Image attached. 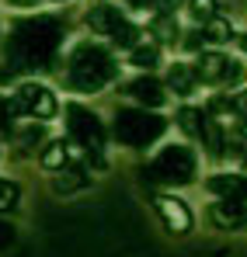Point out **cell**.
I'll use <instances>...</instances> for the list:
<instances>
[{
    "label": "cell",
    "mask_w": 247,
    "mask_h": 257,
    "mask_svg": "<svg viewBox=\"0 0 247 257\" xmlns=\"http://www.w3.org/2000/svg\"><path fill=\"white\" fill-rule=\"evenodd\" d=\"M63 52V21L59 18H25L11 25L4 63H0V84H11L25 73L56 70Z\"/></svg>",
    "instance_id": "6da1fadb"
},
{
    "label": "cell",
    "mask_w": 247,
    "mask_h": 257,
    "mask_svg": "<svg viewBox=\"0 0 247 257\" xmlns=\"http://www.w3.org/2000/svg\"><path fill=\"white\" fill-rule=\"evenodd\" d=\"M59 66V80L70 94L80 97H94L108 87L122 80V63L115 56V49L98 39H80L70 45V52L56 63Z\"/></svg>",
    "instance_id": "7a4b0ae2"
},
{
    "label": "cell",
    "mask_w": 247,
    "mask_h": 257,
    "mask_svg": "<svg viewBox=\"0 0 247 257\" xmlns=\"http://www.w3.org/2000/svg\"><path fill=\"white\" fill-rule=\"evenodd\" d=\"M63 115H66V143L73 146V153L84 157L94 171H105L108 167V157H105V150H108V125H105V118L94 108L80 104V101H66Z\"/></svg>",
    "instance_id": "3957f363"
},
{
    "label": "cell",
    "mask_w": 247,
    "mask_h": 257,
    "mask_svg": "<svg viewBox=\"0 0 247 257\" xmlns=\"http://www.w3.org/2000/svg\"><path fill=\"white\" fill-rule=\"evenodd\" d=\"M199 150L185 139L178 143H160L153 150V157L143 164V181L146 184H160V188H185L199 181Z\"/></svg>",
    "instance_id": "277c9868"
},
{
    "label": "cell",
    "mask_w": 247,
    "mask_h": 257,
    "mask_svg": "<svg viewBox=\"0 0 247 257\" xmlns=\"http://www.w3.org/2000/svg\"><path fill=\"white\" fill-rule=\"evenodd\" d=\"M171 118L160 111H146V108H136V104H125L115 108V118H112V136L115 143L125 150H136V153H146V150H157L164 143Z\"/></svg>",
    "instance_id": "5b68a950"
},
{
    "label": "cell",
    "mask_w": 247,
    "mask_h": 257,
    "mask_svg": "<svg viewBox=\"0 0 247 257\" xmlns=\"http://www.w3.org/2000/svg\"><path fill=\"white\" fill-rule=\"evenodd\" d=\"M84 25L91 28V35L105 39V45H112V49H136L139 42H146V32L136 21H129L122 11L115 4H108V0L91 4L87 14H84Z\"/></svg>",
    "instance_id": "8992f818"
},
{
    "label": "cell",
    "mask_w": 247,
    "mask_h": 257,
    "mask_svg": "<svg viewBox=\"0 0 247 257\" xmlns=\"http://www.w3.org/2000/svg\"><path fill=\"white\" fill-rule=\"evenodd\" d=\"M11 104L18 111V118H28V122H39V125H49L56 115H59V94L42 80H18L14 94H11Z\"/></svg>",
    "instance_id": "52a82bcc"
},
{
    "label": "cell",
    "mask_w": 247,
    "mask_h": 257,
    "mask_svg": "<svg viewBox=\"0 0 247 257\" xmlns=\"http://www.w3.org/2000/svg\"><path fill=\"white\" fill-rule=\"evenodd\" d=\"M192 70H195V80L199 87H223L226 94L230 90H237V87L244 84L247 70L244 63H237V59H230L226 52H219V49H206V52H199L195 59H192Z\"/></svg>",
    "instance_id": "ba28073f"
},
{
    "label": "cell",
    "mask_w": 247,
    "mask_h": 257,
    "mask_svg": "<svg viewBox=\"0 0 247 257\" xmlns=\"http://www.w3.org/2000/svg\"><path fill=\"white\" fill-rule=\"evenodd\" d=\"M119 94L125 101H132L136 108H146V111H160L171 101V94L164 90V80L153 73H136L129 80H119Z\"/></svg>",
    "instance_id": "9c48e42d"
},
{
    "label": "cell",
    "mask_w": 247,
    "mask_h": 257,
    "mask_svg": "<svg viewBox=\"0 0 247 257\" xmlns=\"http://www.w3.org/2000/svg\"><path fill=\"white\" fill-rule=\"evenodd\" d=\"M153 209H157V215H160V222H164V229L171 236H188L195 229L192 205L181 195H174V191H157L153 195Z\"/></svg>",
    "instance_id": "30bf717a"
},
{
    "label": "cell",
    "mask_w": 247,
    "mask_h": 257,
    "mask_svg": "<svg viewBox=\"0 0 247 257\" xmlns=\"http://www.w3.org/2000/svg\"><path fill=\"white\" fill-rule=\"evenodd\" d=\"M206 191L216 202H240V205H247V174H230V171L209 174Z\"/></svg>",
    "instance_id": "8fae6325"
},
{
    "label": "cell",
    "mask_w": 247,
    "mask_h": 257,
    "mask_svg": "<svg viewBox=\"0 0 247 257\" xmlns=\"http://www.w3.org/2000/svg\"><path fill=\"white\" fill-rule=\"evenodd\" d=\"M164 90H167V94H174V97H181V101L195 97V94H199V80H195L192 63L174 59V63L167 66V73H164Z\"/></svg>",
    "instance_id": "7c38bea8"
},
{
    "label": "cell",
    "mask_w": 247,
    "mask_h": 257,
    "mask_svg": "<svg viewBox=\"0 0 247 257\" xmlns=\"http://www.w3.org/2000/svg\"><path fill=\"white\" fill-rule=\"evenodd\" d=\"M209 222L223 233L247 229V205H240V202H212L209 205Z\"/></svg>",
    "instance_id": "4fadbf2b"
},
{
    "label": "cell",
    "mask_w": 247,
    "mask_h": 257,
    "mask_svg": "<svg viewBox=\"0 0 247 257\" xmlns=\"http://www.w3.org/2000/svg\"><path fill=\"white\" fill-rule=\"evenodd\" d=\"M77 153H73V146L66 143V136H56V139H45V146L39 150V167L49 174L63 171L70 160H73Z\"/></svg>",
    "instance_id": "5bb4252c"
},
{
    "label": "cell",
    "mask_w": 247,
    "mask_h": 257,
    "mask_svg": "<svg viewBox=\"0 0 247 257\" xmlns=\"http://www.w3.org/2000/svg\"><path fill=\"white\" fill-rule=\"evenodd\" d=\"M52 191L56 195H77V191H84V188H91V171L84 167V164H66L63 171L52 174Z\"/></svg>",
    "instance_id": "9a60e30c"
},
{
    "label": "cell",
    "mask_w": 247,
    "mask_h": 257,
    "mask_svg": "<svg viewBox=\"0 0 247 257\" xmlns=\"http://www.w3.org/2000/svg\"><path fill=\"white\" fill-rule=\"evenodd\" d=\"M132 70H139V73H153L160 63H164V56H160V45L153 42H139L136 49H129V59H125Z\"/></svg>",
    "instance_id": "2e32d148"
},
{
    "label": "cell",
    "mask_w": 247,
    "mask_h": 257,
    "mask_svg": "<svg viewBox=\"0 0 247 257\" xmlns=\"http://www.w3.org/2000/svg\"><path fill=\"white\" fill-rule=\"evenodd\" d=\"M202 39H206V45L219 49V45H226V42H233V39H237V28H233V21H230V18L216 14V18H209L206 25H202Z\"/></svg>",
    "instance_id": "e0dca14e"
},
{
    "label": "cell",
    "mask_w": 247,
    "mask_h": 257,
    "mask_svg": "<svg viewBox=\"0 0 247 257\" xmlns=\"http://www.w3.org/2000/svg\"><path fill=\"white\" fill-rule=\"evenodd\" d=\"M174 125L185 136V143H199V132H202V108H192V104H181L174 111Z\"/></svg>",
    "instance_id": "ac0fdd59"
},
{
    "label": "cell",
    "mask_w": 247,
    "mask_h": 257,
    "mask_svg": "<svg viewBox=\"0 0 247 257\" xmlns=\"http://www.w3.org/2000/svg\"><path fill=\"white\" fill-rule=\"evenodd\" d=\"M150 35H153V45H174L181 42V28H178V18H167V14H157L153 25H150Z\"/></svg>",
    "instance_id": "d6986e66"
},
{
    "label": "cell",
    "mask_w": 247,
    "mask_h": 257,
    "mask_svg": "<svg viewBox=\"0 0 247 257\" xmlns=\"http://www.w3.org/2000/svg\"><path fill=\"white\" fill-rule=\"evenodd\" d=\"M45 125H39V122H25V125L14 128V143L25 150V153H35V150H42L45 146Z\"/></svg>",
    "instance_id": "ffe728a7"
},
{
    "label": "cell",
    "mask_w": 247,
    "mask_h": 257,
    "mask_svg": "<svg viewBox=\"0 0 247 257\" xmlns=\"http://www.w3.org/2000/svg\"><path fill=\"white\" fill-rule=\"evenodd\" d=\"M18 205H21V184L11 177H0V215L14 212Z\"/></svg>",
    "instance_id": "44dd1931"
},
{
    "label": "cell",
    "mask_w": 247,
    "mask_h": 257,
    "mask_svg": "<svg viewBox=\"0 0 247 257\" xmlns=\"http://www.w3.org/2000/svg\"><path fill=\"white\" fill-rule=\"evenodd\" d=\"M14 128H18V111H14L11 97L0 94V136H14Z\"/></svg>",
    "instance_id": "7402d4cb"
},
{
    "label": "cell",
    "mask_w": 247,
    "mask_h": 257,
    "mask_svg": "<svg viewBox=\"0 0 247 257\" xmlns=\"http://www.w3.org/2000/svg\"><path fill=\"white\" fill-rule=\"evenodd\" d=\"M216 7H219L216 0H188V14H192L195 25H206L209 18H216V14H219Z\"/></svg>",
    "instance_id": "603a6c76"
},
{
    "label": "cell",
    "mask_w": 247,
    "mask_h": 257,
    "mask_svg": "<svg viewBox=\"0 0 247 257\" xmlns=\"http://www.w3.org/2000/svg\"><path fill=\"white\" fill-rule=\"evenodd\" d=\"M181 49L188 52V56H199V52H206V39H202V28H192V32H181Z\"/></svg>",
    "instance_id": "cb8c5ba5"
},
{
    "label": "cell",
    "mask_w": 247,
    "mask_h": 257,
    "mask_svg": "<svg viewBox=\"0 0 247 257\" xmlns=\"http://www.w3.org/2000/svg\"><path fill=\"white\" fill-rule=\"evenodd\" d=\"M226 97H230V111H233V118H247V87L230 90Z\"/></svg>",
    "instance_id": "d4e9b609"
},
{
    "label": "cell",
    "mask_w": 247,
    "mask_h": 257,
    "mask_svg": "<svg viewBox=\"0 0 247 257\" xmlns=\"http://www.w3.org/2000/svg\"><path fill=\"white\" fill-rule=\"evenodd\" d=\"M153 7H157L160 14H167V18H174V14L185 7V0H153Z\"/></svg>",
    "instance_id": "484cf974"
},
{
    "label": "cell",
    "mask_w": 247,
    "mask_h": 257,
    "mask_svg": "<svg viewBox=\"0 0 247 257\" xmlns=\"http://www.w3.org/2000/svg\"><path fill=\"white\" fill-rule=\"evenodd\" d=\"M129 11H146V7H153V0H122Z\"/></svg>",
    "instance_id": "4316f807"
},
{
    "label": "cell",
    "mask_w": 247,
    "mask_h": 257,
    "mask_svg": "<svg viewBox=\"0 0 247 257\" xmlns=\"http://www.w3.org/2000/svg\"><path fill=\"white\" fill-rule=\"evenodd\" d=\"M7 4H11V7H32L35 0H7Z\"/></svg>",
    "instance_id": "83f0119b"
},
{
    "label": "cell",
    "mask_w": 247,
    "mask_h": 257,
    "mask_svg": "<svg viewBox=\"0 0 247 257\" xmlns=\"http://www.w3.org/2000/svg\"><path fill=\"white\" fill-rule=\"evenodd\" d=\"M237 45H240V52L247 56V32H244V35H237Z\"/></svg>",
    "instance_id": "f1b7e54d"
},
{
    "label": "cell",
    "mask_w": 247,
    "mask_h": 257,
    "mask_svg": "<svg viewBox=\"0 0 247 257\" xmlns=\"http://www.w3.org/2000/svg\"><path fill=\"white\" fill-rule=\"evenodd\" d=\"M237 132H240V139L247 143V118H240V128H237Z\"/></svg>",
    "instance_id": "f546056e"
},
{
    "label": "cell",
    "mask_w": 247,
    "mask_h": 257,
    "mask_svg": "<svg viewBox=\"0 0 247 257\" xmlns=\"http://www.w3.org/2000/svg\"><path fill=\"white\" fill-rule=\"evenodd\" d=\"M247 171V150H244V157H240V174Z\"/></svg>",
    "instance_id": "4dcf8cb0"
},
{
    "label": "cell",
    "mask_w": 247,
    "mask_h": 257,
    "mask_svg": "<svg viewBox=\"0 0 247 257\" xmlns=\"http://www.w3.org/2000/svg\"><path fill=\"white\" fill-rule=\"evenodd\" d=\"M0 157H4V146H0Z\"/></svg>",
    "instance_id": "1f68e13d"
},
{
    "label": "cell",
    "mask_w": 247,
    "mask_h": 257,
    "mask_svg": "<svg viewBox=\"0 0 247 257\" xmlns=\"http://www.w3.org/2000/svg\"><path fill=\"white\" fill-rule=\"evenodd\" d=\"M0 35H4V25H0Z\"/></svg>",
    "instance_id": "d6a6232c"
}]
</instances>
